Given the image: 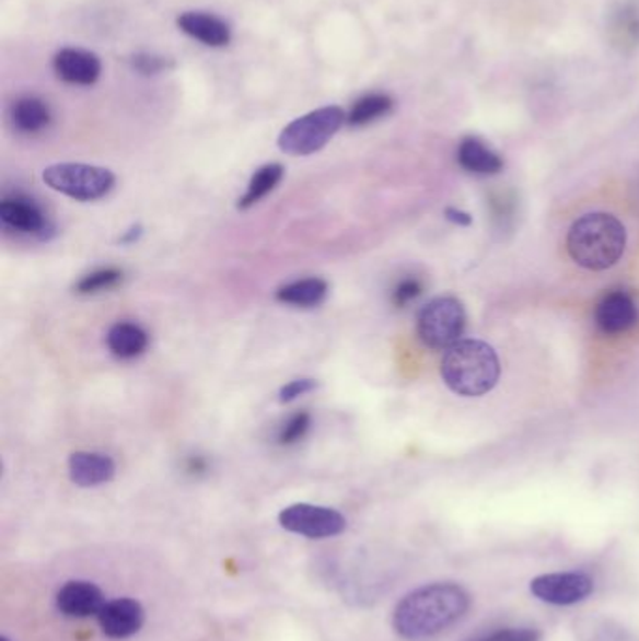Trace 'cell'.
Wrapping results in <instances>:
<instances>
[{
    "instance_id": "obj_26",
    "label": "cell",
    "mask_w": 639,
    "mask_h": 641,
    "mask_svg": "<svg viewBox=\"0 0 639 641\" xmlns=\"http://www.w3.org/2000/svg\"><path fill=\"white\" fill-rule=\"evenodd\" d=\"M541 638L535 629H501L475 641H541Z\"/></svg>"
},
{
    "instance_id": "obj_29",
    "label": "cell",
    "mask_w": 639,
    "mask_h": 641,
    "mask_svg": "<svg viewBox=\"0 0 639 641\" xmlns=\"http://www.w3.org/2000/svg\"><path fill=\"white\" fill-rule=\"evenodd\" d=\"M141 235H143V228H141V225H133V228H130V230L126 231L125 235L120 236V243H138L139 238H141Z\"/></svg>"
},
{
    "instance_id": "obj_16",
    "label": "cell",
    "mask_w": 639,
    "mask_h": 641,
    "mask_svg": "<svg viewBox=\"0 0 639 641\" xmlns=\"http://www.w3.org/2000/svg\"><path fill=\"white\" fill-rule=\"evenodd\" d=\"M457 164L473 175H497L504 167L502 158L478 138H464L457 147Z\"/></svg>"
},
{
    "instance_id": "obj_13",
    "label": "cell",
    "mask_w": 639,
    "mask_h": 641,
    "mask_svg": "<svg viewBox=\"0 0 639 641\" xmlns=\"http://www.w3.org/2000/svg\"><path fill=\"white\" fill-rule=\"evenodd\" d=\"M53 70L57 73V78L62 79L65 83L91 86L100 79L102 62H100L98 55H94V53L66 47L55 55Z\"/></svg>"
},
{
    "instance_id": "obj_25",
    "label": "cell",
    "mask_w": 639,
    "mask_h": 641,
    "mask_svg": "<svg viewBox=\"0 0 639 641\" xmlns=\"http://www.w3.org/2000/svg\"><path fill=\"white\" fill-rule=\"evenodd\" d=\"M131 66L136 72L143 73V75H156V73L170 68V60L151 55V53H139L131 59Z\"/></svg>"
},
{
    "instance_id": "obj_24",
    "label": "cell",
    "mask_w": 639,
    "mask_h": 641,
    "mask_svg": "<svg viewBox=\"0 0 639 641\" xmlns=\"http://www.w3.org/2000/svg\"><path fill=\"white\" fill-rule=\"evenodd\" d=\"M422 291H425V288H422L420 280L405 278L392 291V302H394V306L404 308L407 304H411L413 301H417L418 296L422 295Z\"/></svg>"
},
{
    "instance_id": "obj_9",
    "label": "cell",
    "mask_w": 639,
    "mask_h": 641,
    "mask_svg": "<svg viewBox=\"0 0 639 641\" xmlns=\"http://www.w3.org/2000/svg\"><path fill=\"white\" fill-rule=\"evenodd\" d=\"M0 222L4 230L18 235L36 236L39 241H47L53 233V225L44 210L28 197H4L0 203Z\"/></svg>"
},
{
    "instance_id": "obj_21",
    "label": "cell",
    "mask_w": 639,
    "mask_h": 641,
    "mask_svg": "<svg viewBox=\"0 0 639 641\" xmlns=\"http://www.w3.org/2000/svg\"><path fill=\"white\" fill-rule=\"evenodd\" d=\"M394 109V100L383 92L365 94L362 98L352 104L351 112L347 113V125L359 126L372 125L379 118L386 117Z\"/></svg>"
},
{
    "instance_id": "obj_15",
    "label": "cell",
    "mask_w": 639,
    "mask_h": 641,
    "mask_svg": "<svg viewBox=\"0 0 639 641\" xmlns=\"http://www.w3.org/2000/svg\"><path fill=\"white\" fill-rule=\"evenodd\" d=\"M176 25L189 38L201 42L202 46L225 47L231 42V28L225 21L207 12H184Z\"/></svg>"
},
{
    "instance_id": "obj_22",
    "label": "cell",
    "mask_w": 639,
    "mask_h": 641,
    "mask_svg": "<svg viewBox=\"0 0 639 641\" xmlns=\"http://www.w3.org/2000/svg\"><path fill=\"white\" fill-rule=\"evenodd\" d=\"M123 270L118 269H100L94 270L91 275L83 276L75 285V293L79 295H96L107 289H113L123 282Z\"/></svg>"
},
{
    "instance_id": "obj_30",
    "label": "cell",
    "mask_w": 639,
    "mask_h": 641,
    "mask_svg": "<svg viewBox=\"0 0 639 641\" xmlns=\"http://www.w3.org/2000/svg\"><path fill=\"white\" fill-rule=\"evenodd\" d=\"M186 469H188L189 473H202V471H207V462H205V459L199 458V456H191V458L188 459V464H186Z\"/></svg>"
},
{
    "instance_id": "obj_3",
    "label": "cell",
    "mask_w": 639,
    "mask_h": 641,
    "mask_svg": "<svg viewBox=\"0 0 639 641\" xmlns=\"http://www.w3.org/2000/svg\"><path fill=\"white\" fill-rule=\"evenodd\" d=\"M441 375L457 396L477 398L488 394L499 381L501 362L493 347L480 340H462L446 349Z\"/></svg>"
},
{
    "instance_id": "obj_7",
    "label": "cell",
    "mask_w": 639,
    "mask_h": 641,
    "mask_svg": "<svg viewBox=\"0 0 639 641\" xmlns=\"http://www.w3.org/2000/svg\"><path fill=\"white\" fill-rule=\"evenodd\" d=\"M278 520L289 533L314 540L338 537L347 529V520L341 512L317 504H291L280 512Z\"/></svg>"
},
{
    "instance_id": "obj_18",
    "label": "cell",
    "mask_w": 639,
    "mask_h": 641,
    "mask_svg": "<svg viewBox=\"0 0 639 641\" xmlns=\"http://www.w3.org/2000/svg\"><path fill=\"white\" fill-rule=\"evenodd\" d=\"M328 295V283L321 278H304L297 282L286 283L276 291V301L294 308H315L325 302Z\"/></svg>"
},
{
    "instance_id": "obj_23",
    "label": "cell",
    "mask_w": 639,
    "mask_h": 641,
    "mask_svg": "<svg viewBox=\"0 0 639 641\" xmlns=\"http://www.w3.org/2000/svg\"><path fill=\"white\" fill-rule=\"evenodd\" d=\"M312 426V417L307 411L294 412L293 417H289L288 422L281 426L280 435H278V443L283 446L294 445L302 439L306 438Z\"/></svg>"
},
{
    "instance_id": "obj_8",
    "label": "cell",
    "mask_w": 639,
    "mask_h": 641,
    "mask_svg": "<svg viewBox=\"0 0 639 641\" xmlns=\"http://www.w3.org/2000/svg\"><path fill=\"white\" fill-rule=\"evenodd\" d=\"M528 590L541 603L574 606L593 595L594 580L583 572H551L536 576Z\"/></svg>"
},
{
    "instance_id": "obj_19",
    "label": "cell",
    "mask_w": 639,
    "mask_h": 641,
    "mask_svg": "<svg viewBox=\"0 0 639 641\" xmlns=\"http://www.w3.org/2000/svg\"><path fill=\"white\" fill-rule=\"evenodd\" d=\"M51 109L44 100L38 96H23V98L13 102L12 123L15 130L21 133H39L51 125Z\"/></svg>"
},
{
    "instance_id": "obj_12",
    "label": "cell",
    "mask_w": 639,
    "mask_h": 641,
    "mask_svg": "<svg viewBox=\"0 0 639 641\" xmlns=\"http://www.w3.org/2000/svg\"><path fill=\"white\" fill-rule=\"evenodd\" d=\"M639 319L638 306L625 291L607 293L594 310L596 327L606 336H619L636 327Z\"/></svg>"
},
{
    "instance_id": "obj_31",
    "label": "cell",
    "mask_w": 639,
    "mask_h": 641,
    "mask_svg": "<svg viewBox=\"0 0 639 641\" xmlns=\"http://www.w3.org/2000/svg\"><path fill=\"white\" fill-rule=\"evenodd\" d=\"M0 641H10V640H8L7 636H2V638H0Z\"/></svg>"
},
{
    "instance_id": "obj_14",
    "label": "cell",
    "mask_w": 639,
    "mask_h": 641,
    "mask_svg": "<svg viewBox=\"0 0 639 641\" xmlns=\"http://www.w3.org/2000/svg\"><path fill=\"white\" fill-rule=\"evenodd\" d=\"M70 480L79 488H96L115 478L117 465L107 454L100 452H73L68 459Z\"/></svg>"
},
{
    "instance_id": "obj_27",
    "label": "cell",
    "mask_w": 639,
    "mask_h": 641,
    "mask_svg": "<svg viewBox=\"0 0 639 641\" xmlns=\"http://www.w3.org/2000/svg\"><path fill=\"white\" fill-rule=\"evenodd\" d=\"M317 388V381L314 380H294L288 385H283L280 388V401L281 404H291L294 399L302 398L306 394L314 393Z\"/></svg>"
},
{
    "instance_id": "obj_20",
    "label": "cell",
    "mask_w": 639,
    "mask_h": 641,
    "mask_svg": "<svg viewBox=\"0 0 639 641\" xmlns=\"http://www.w3.org/2000/svg\"><path fill=\"white\" fill-rule=\"evenodd\" d=\"M283 173H286V170L280 164H267L259 167V170L255 171L254 177H252L248 188H246V194L239 199L236 207L241 210H248L254 205L259 203L270 191L276 190V186L283 178Z\"/></svg>"
},
{
    "instance_id": "obj_6",
    "label": "cell",
    "mask_w": 639,
    "mask_h": 641,
    "mask_svg": "<svg viewBox=\"0 0 639 641\" xmlns=\"http://www.w3.org/2000/svg\"><path fill=\"white\" fill-rule=\"evenodd\" d=\"M465 323L467 315L462 302L454 296H438L418 314V338L433 351L451 349L462 338Z\"/></svg>"
},
{
    "instance_id": "obj_17",
    "label": "cell",
    "mask_w": 639,
    "mask_h": 641,
    "mask_svg": "<svg viewBox=\"0 0 639 641\" xmlns=\"http://www.w3.org/2000/svg\"><path fill=\"white\" fill-rule=\"evenodd\" d=\"M107 347L118 359H136L139 354H143L149 347V334L144 333L143 327H139L138 323H115L109 333L105 336Z\"/></svg>"
},
{
    "instance_id": "obj_2",
    "label": "cell",
    "mask_w": 639,
    "mask_h": 641,
    "mask_svg": "<svg viewBox=\"0 0 639 641\" xmlns=\"http://www.w3.org/2000/svg\"><path fill=\"white\" fill-rule=\"evenodd\" d=\"M627 248V230L619 218L591 212L578 218L568 231V256L588 270H607L617 265Z\"/></svg>"
},
{
    "instance_id": "obj_1",
    "label": "cell",
    "mask_w": 639,
    "mask_h": 641,
    "mask_svg": "<svg viewBox=\"0 0 639 641\" xmlns=\"http://www.w3.org/2000/svg\"><path fill=\"white\" fill-rule=\"evenodd\" d=\"M469 608L470 595L462 585L428 583L399 601L392 614V627L404 640H428L464 619Z\"/></svg>"
},
{
    "instance_id": "obj_5",
    "label": "cell",
    "mask_w": 639,
    "mask_h": 641,
    "mask_svg": "<svg viewBox=\"0 0 639 641\" xmlns=\"http://www.w3.org/2000/svg\"><path fill=\"white\" fill-rule=\"evenodd\" d=\"M44 183L62 196L89 203L107 196L115 186L112 171L98 165L55 164L44 170Z\"/></svg>"
},
{
    "instance_id": "obj_28",
    "label": "cell",
    "mask_w": 639,
    "mask_h": 641,
    "mask_svg": "<svg viewBox=\"0 0 639 641\" xmlns=\"http://www.w3.org/2000/svg\"><path fill=\"white\" fill-rule=\"evenodd\" d=\"M444 217H446L449 222L462 225V228H467V225L473 223V218H470L467 212H464V210L452 209V207L451 209L444 210Z\"/></svg>"
},
{
    "instance_id": "obj_4",
    "label": "cell",
    "mask_w": 639,
    "mask_h": 641,
    "mask_svg": "<svg viewBox=\"0 0 639 641\" xmlns=\"http://www.w3.org/2000/svg\"><path fill=\"white\" fill-rule=\"evenodd\" d=\"M347 123V113L338 105H326L294 118L281 130L278 147L289 156H310L325 149Z\"/></svg>"
},
{
    "instance_id": "obj_10",
    "label": "cell",
    "mask_w": 639,
    "mask_h": 641,
    "mask_svg": "<svg viewBox=\"0 0 639 641\" xmlns=\"http://www.w3.org/2000/svg\"><path fill=\"white\" fill-rule=\"evenodd\" d=\"M100 629L109 640H128L143 629L144 609L136 598H115L98 614Z\"/></svg>"
},
{
    "instance_id": "obj_11",
    "label": "cell",
    "mask_w": 639,
    "mask_h": 641,
    "mask_svg": "<svg viewBox=\"0 0 639 641\" xmlns=\"http://www.w3.org/2000/svg\"><path fill=\"white\" fill-rule=\"evenodd\" d=\"M55 603L62 616L85 619L98 616L105 606V596L96 583L72 580L60 587Z\"/></svg>"
}]
</instances>
